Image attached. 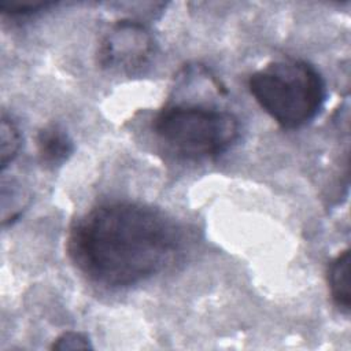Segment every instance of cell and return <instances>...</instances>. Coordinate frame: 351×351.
I'll return each instance as SVG.
<instances>
[{
    "label": "cell",
    "mask_w": 351,
    "mask_h": 351,
    "mask_svg": "<svg viewBox=\"0 0 351 351\" xmlns=\"http://www.w3.org/2000/svg\"><path fill=\"white\" fill-rule=\"evenodd\" d=\"M181 243L178 225L160 210L136 202H107L71 223L66 250L92 282L125 288L165 269Z\"/></svg>",
    "instance_id": "6da1fadb"
},
{
    "label": "cell",
    "mask_w": 351,
    "mask_h": 351,
    "mask_svg": "<svg viewBox=\"0 0 351 351\" xmlns=\"http://www.w3.org/2000/svg\"><path fill=\"white\" fill-rule=\"evenodd\" d=\"M248 89L261 108L284 129L311 122L326 99L321 73L302 59H282L266 64L248 78Z\"/></svg>",
    "instance_id": "7a4b0ae2"
},
{
    "label": "cell",
    "mask_w": 351,
    "mask_h": 351,
    "mask_svg": "<svg viewBox=\"0 0 351 351\" xmlns=\"http://www.w3.org/2000/svg\"><path fill=\"white\" fill-rule=\"evenodd\" d=\"M152 126L173 152L192 160L222 155L240 134V123L233 112L191 103L166 104L155 115Z\"/></svg>",
    "instance_id": "3957f363"
},
{
    "label": "cell",
    "mask_w": 351,
    "mask_h": 351,
    "mask_svg": "<svg viewBox=\"0 0 351 351\" xmlns=\"http://www.w3.org/2000/svg\"><path fill=\"white\" fill-rule=\"evenodd\" d=\"M155 52L151 32L138 21L114 22L97 45V63L107 70L133 74L148 64Z\"/></svg>",
    "instance_id": "277c9868"
},
{
    "label": "cell",
    "mask_w": 351,
    "mask_h": 351,
    "mask_svg": "<svg viewBox=\"0 0 351 351\" xmlns=\"http://www.w3.org/2000/svg\"><path fill=\"white\" fill-rule=\"evenodd\" d=\"M36 147L40 162L49 169L62 166L74 152L71 137L58 123H49L38 130Z\"/></svg>",
    "instance_id": "5b68a950"
},
{
    "label": "cell",
    "mask_w": 351,
    "mask_h": 351,
    "mask_svg": "<svg viewBox=\"0 0 351 351\" xmlns=\"http://www.w3.org/2000/svg\"><path fill=\"white\" fill-rule=\"evenodd\" d=\"M328 287L332 302L346 315L351 308L350 296V250L346 248L339 252L329 263L328 271Z\"/></svg>",
    "instance_id": "8992f818"
},
{
    "label": "cell",
    "mask_w": 351,
    "mask_h": 351,
    "mask_svg": "<svg viewBox=\"0 0 351 351\" xmlns=\"http://www.w3.org/2000/svg\"><path fill=\"white\" fill-rule=\"evenodd\" d=\"M0 166L1 171L7 169V166L16 158L21 144H22V136L21 132L15 123V121L3 112L1 115V128H0Z\"/></svg>",
    "instance_id": "52a82bcc"
},
{
    "label": "cell",
    "mask_w": 351,
    "mask_h": 351,
    "mask_svg": "<svg viewBox=\"0 0 351 351\" xmlns=\"http://www.w3.org/2000/svg\"><path fill=\"white\" fill-rule=\"evenodd\" d=\"M56 5L53 1H22V0H3L0 1V11L11 18H29Z\"/></svg>",
    "instance_id": "ba28073f"
},
{
    "label": "cell",
    "mask_w": 351,
    "mask_h": 351,
    "mask_svg": "<svg viewBox=\"0 0 351 351\" xmlns=\"http://www.w3.org/2000/svg\"><path fill=\"white\" fill-rule=\"evenodd\" d=\"M93 348L88 335L75 330H67L59 335L51 344V350H90Z\"/></svg>",
    "instance_id": "9c48e42d"
}]
</instances>
